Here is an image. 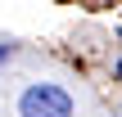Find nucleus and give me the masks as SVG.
Listing matches in <instances>:
<instances>
[{
  "label": "nucleus",
  "instance_id": "nucleus-1",
  "mask_svg": "<svg viewBox=\"0 0 122 117\" xmlns=\"http://www.w3.org/2000/svg\"><path fill=\"white\" fill-rule=\"evenodd\" d=\"M18 117H72V95L63 86L36 81L18 95Z\"/></svg>",
  "mask_w": 122,
  "mask_h": 117
},
{
  "label": "nucleus",
  "instance_id": "nucleus-2",
  "mask_svg": "<svg viewBox=\"0 0 122 117\" xmlns=\"http://www.w3.org/2000/svg\"><path fill=\"white\" fill-rule=\"evenodd\" d=\"M5 59H9V45H0V63H5Z\"/></svg>",
  "mask_w": 122,
  "mask_h": 117
},
{
  "label": "nucleus",
  "instance_id": "nucleus-3",
  "mask_svg": "<svg viewBox=\"0 0 122 117\" xmlns=\"http://www.w3.org/2000/svg\"><path fill=\"white\" fill-rule=\"evenodd\" d=\"M118 77H122V59H118Z\"/></svg>",
  "mask_w": 122,
  "mask_h": 117
}]
</instances>
